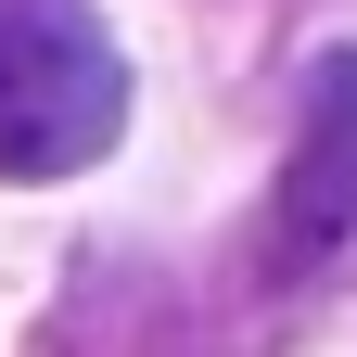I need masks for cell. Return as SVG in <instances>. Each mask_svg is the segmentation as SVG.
Segmentation results:
<instances>
[{"label":"cell","instance_id":"1","mask_svg":"<svg viewBox=\"0 0 357 357\" xmlns=\"http://www.w3.org/2000/svg\"><path fill=\"white\" fill-rule=\"evenodd\" d=\"M128 128V64L89 0H0V178H77Z\"/></svg>","mask_w":357,"mask_h":357},{"label":"cell","instance_id":"2","mask_svg":"<svg viewBox=\"0 0 357 357\" xmlns=\"http://www.w3.org/2000/svg\"><path fill=\"white\" fill-rule=\"evenodd\" d=\"M281 230L306 255L357 230V52L306 64V128H294V166H281Z\"/></svg>","mask_w":357,"mask_h":357}]
</instances>
